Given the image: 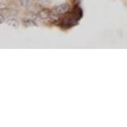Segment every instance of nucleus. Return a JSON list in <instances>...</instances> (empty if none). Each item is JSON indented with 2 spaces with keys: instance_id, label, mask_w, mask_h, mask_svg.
Segmentation results:
<instances>
[{
  "instance_id": "f257e3e1",
  "label": "nucleus",
  "mask_w": 127,
  "mask_h": 127,
  "mask_svg": "<svg viewBox=\"0 0 127 127\" xmlns=\"http://www.w3.org/2000/svg\"><path fill=\"white\" fill-rule=\"evenodd\" d=\"M69 9H70V7H69L68 4L63 3V4L59 5L56 8V13L57 14H63V13H66V12L69 10Z\"/></svg>"
},
{
  "instance_id": "f03ea898",
  "label": "nucleus",
  "mask_w": 127,
  "mask_h": 127,
  "mask_svg": "<svg viewBox=\"0 0 127 127\" xmlns=\"http://www.w3.org/2000/svg\"><path fill=\"white\" fill-rule=\"evenodd\" d=\"M7 24H8L9 27H11L12 28H14V29H16V28H18L19 27L18 22L16 20V19H13V18L8 20V22H7Z\"/></svg>"
},
{
  "instance_id": "7ed1b4c3",
  "label": "nucleus",
  "mask_w": 127,
  "mask_h": 127,
  "mask_svg": "<svg viewBox=\"0 0 127 127\" xmlns=\"http://www.w3.org/2000/svg\"><path fill=\"white\" fill-rule=\"evenodd\" d=\"M49 16H51V15H50L48 10H42V11H41L39 13H38V17H39L40 18H42V19L47 18Z\"/></svg>"
},
{
  "instance_id": "20e7f679",
  "label": "nucleus",
  "mask_w": 127,
  "mask_h": 127,
  "mask_svg": "<svg viewBox=\"0 0 127 127\" xmlns=\"http://www.w3.org/2000/svg\"><path fill=\"white\" fill-rule=\"evenodd\" d=\"M28 24H29L30 27H32V26H35L36 24L34 23V22L33 21H31V20H25L24 21V25H26L28 27Z\"/></svg>"
},
{
  "instance_id": "39448f33",
  "label": "nucleus",
  "mask_w": 127,
  "mask_h": 127,
  "mask_svg": "<svg viewBox=\"0 0 127 127\" xmlns=\"http://www.w3.org/2000/svg\"><path fill=\"white\" fill-rule=\"evenodd\" d=\"M4 21H5V18H4V16L3 14H1L0 15V23H3Z\"/></svg>"
}]
</instances>
